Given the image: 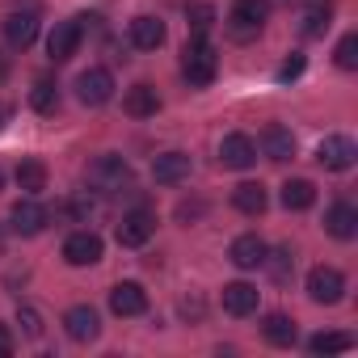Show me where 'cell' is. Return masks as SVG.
<instances>
[{"mask_svg": "<svg viewBox=\"0 0 358 358\" xmlns=\"http://www.w3.org/2000/svg\"><path fill=\"white\" fill-rule=\"evenodd\" d=\"M9 118H13V106H9V101H5V106H0V127H5V122H9Z\"/></svg>", "mask_w": 358, "mask_h": 358, "instance_id": "cell-36", "label": "cell"}, {"mask_svg": "<svg viewBox=\"0 0 358 358\" xmlns=\"http://www.w3.org/2000/svg\"><path fill=\"white\" fill-rule=\"evenodd\" d=\"M228 257H232V266H241V270H262V262H266V241H262L257 232H245V236L232 241Z\"/></svg>", "mask_w": 358, "mask_h": 358, "instance_id": "cell-18", "label": "cell"}, {"mask_svg": "<svg viewBox=\"0 0 358 358\" xmlns=\"http://www.w3.org/2000/svg\"><path fill=\"white\" fill-rule=\"evenodd\" d=\"M13 354V333H9V324H0V358H9Z\"/></svg>", "mask_w": 358, "mask_h": 358, "instance_id": "cell-35", "label": "cell"}, {"mask_svg": "<svg viewBox=\"0 0 358 358\" xmlns=\"http://www.w3.org/2000/svg\"><path fill=\"white\" fill-rule=\"evenodd\" d=\"M34 38H38V9H13L5 17V43L13 51H26Z\"/></svg>", "mask_w": 358, "mask_h": 358, "instance_id": "cell-11", "label": "cell"}, {"mask_svg": "<svg viewBox=\"0 0 358 358\" xmlns=\"http://www.w3.org/2000/svg\"><path fill=\"white\" fill-rule=\"evenodd\" d=\"M350 345H354L350 333H316V337L308 341L312 354H341V350H350Z\"/></svg>", "mask_w": 358, "mask_h": 358, "instance_id": "cell-29", "label": "cell"}, {"mask_svg": "<svg viewBox=\"0 0 358 358\" xmlns=\"http://www.w3.org/2000/svg\"><path fill=\"white\" fill-rule=\"evenodd\" d=\"M101 253H106V245H101V236L93 228H80V232H72L64 241V262L68 266H97Z\"/></svg>", "mask_w": 358, "mask_h": 358, "instance_id": "cell-7", "label": "cell"}, {"mask_svg": "<svg viewBox=\"0 0 358 358\" xmlns=\"http://www.w3.org/2000/svg\"><path fill=\"white\" fill-rule=\"evenodd\" d=\"M354 160H358V148L350 135H324L316 148V164L329 173H345V169H354Z\"/></svg>", "mask_w": 358, "mask_h": 358, "instance_id": "cell-4", "label": "cell"}, {"mask_svg": "<svg viewBox=\"0 0 358 358\" xmlns=\"http://www.w3.org/2000/svg\"><path fill=\"white\" fill-rule=\"evenodd\" d=\"M308 295H312V303H337L345 295V274L337 266H312L308 270Z\"/></svg>", "mask_w": 358, "mask_h": 358, "instance_id": "cell-6", "label": "cell"}, {"mask_svg": "<svg viewBox=\"0 0 358 358\" xmlns=\"http://www.w3.org/2000/svg\"><path fill=\"white\" fill-rule=\"evenodd\" d=\"M190 177V156L186 152H160L152 160V182L156 186H177V182H186Z\"/></svg>", "mask_w": 358, "mask_h": 358, "instance_id": "cell-14", "label": "cell"}, {"mask_svg": "<svg viewBox=\"0 0 358 358\" xmlns=\"http://www.w3.org/2000/svg\"><path fill=\"white\" fill-rule=\"evenodd\" d=\"M17 320H22L26 337H43V316H38L34 308H22V312H17Z\"/></svg>", "mask_w": 358, "mask_h": 358, "instance_id": "cell-33", "label": "cell"}, {"mask_svg": "<svg viewBox=\"0 0 358 358\" xmlns=\"http://www.w3.org/2000/svg\"><path fill=\"white\" fill-rule=\"evenodd\" d=\"M13 232L17 236H38V232H47V224H51V211L38 203V194H26L17 207H13Z\"/></svg>", "mask_w": 358, "mask_h": 358, "instance_id": "cell-9", "label": "cell"}, {"mask_svg": "<svg viewBox=\"0 0 358 358\" xmlns=\"http://www.w3.org/2000/svg\"><path fill=\"white\" fill-rule=\"evenodd\" d=\"M80 38H85V17H68V22H55V30H51V38H47V55H51L55 64H68V59L76 55Z\"/></svg>", "mask_w": 358, "mask_h": 358, "instance_id": "cell-5", "label": "cell"}, {"mask_svg": "<svg viewBox=\"0 0 358 358\" xmlns=\"http://www.w3.org/2000/svg\"><path fill=\"white\" fill-rule=\"evenodd\" d=\"M232 207H236L241 215H262V211L270 207V194H266L262 182H241V186L232 190Z\"/></svg>", "mask_w": 358, "mask_h": 358, "instance_id": "cell-22", "label": "cell"}, {"mask_svg": "<svg viewBox=\"0 0 358 358\" xmlns=\"http://www.w3.org/2000/svg\"><path fill=\"white\" fill-rule=\"evenodd\" d=\"M262 266L270 270L274 282H287V278L295 274V257H291V249H274V253L266 249V262H262Z\"/></svg>", "mask_w": 358, "mask_h": 358, "instance_id": "cell-28", "label": "cell"}, {"mask_svg": "<svg viewBox=\"0 0 358 358\" xmlns=\"http://www.w3.org/2000/svg\"><path fill=\"white\" fill-rule=\"evenodd\" d=\"M299 72H303V55H291V59L278 68V80H295Z\"/></svg>", "mask_w": 358, "mask_h": 358, "instance_id": "cell-34", "label": "cell"}, {"mask_svg": "<svg viewBox=\"0 0 358 358\" xmlns=\"http://www.w3.org/2000/svg\"><path fill=\"white\" fill-rule=\"evenodd\" d=\"M85 177H89V186L97 190V194H127L131 186H135V173H131V164L122 160V156H97V160H89V169H85Z\"/></svg>", "mask_w": 358, "mask_h": 358, "instance_id": "cell-1", "label": "cell"}, {"mask_svg": "<svg viewBox=\"0 0 358 358\" xmlns=\"http://www.w3.org/2000/svg\"><path fill=\"white\" fill-rule=\"evenodd\" d=\"M266 22H270V0H232V9H228V34L236 43L257 38Z\"/></svg>", "mask_w": 358, "mask_h": 358, "instance_id": "cell-3", "label": "cell"}, {"mask_svg": "<svg viewBox=\"0 0 358 358\" xmlns=\"http://www.w3.org/2000/svg\"><path fill=\"white\" fill-rule=\"evenodd\" d=\"M110 312L114 316H143L148 312V291L139 282H118L110 291Z\"/></svg>", "mask_w": 358, "mask_h": 358, "instance_id": "cell-15", "label": "cell"}, {"mask_svg": "<svg viewBox=\"0 0 358 358\" xmlns=\"http://www.w3.org/2000/svg\"><path fill=\"white\" fill-rule=\"evenodd\" d=\"M253 160H257V143L249 135H241V131L224 135V143H220V164L224 169H253Z\"/></svg>", "mask_w": 358, "mask_h": 358, "instance_id": "cell-13", "label": "cell"}, {"mask_svg": "<svg viewBox=\"0 0 358 358\" xmlns=\"http://www.w3.org/2000/svg\"><path fill=\"white\" fill-rule=\"evenodd\" d=\"M127 34H131V47H139V51H156V47H164V22H160V17L139 13V17H131Z\"/></svg>", "mask_w": 358, "mask_h": 358, "instance_id": "cell-16", "label": "cell"}, {"mask_svg": "<svg viewBox=\"0 0 358 358\" xmlns=\"http://www.w3.org/2000/svg\"><path fill=\"white\" fill-rule=\"evenodd\" d=\"M282 207L287 211H308L316 203V186L308 182V177H291V182H282Z\"/></svg>", "mask_w": 358, "mask_h": 358, "instance_id": "cell-24", "label": "cell"}, {"mask_svg": "<svg viewBox=\"0 0 358 358\" xmlns=\"http://www.w3.org/2000/svg\"><path fill=\"white\" fill-rule=\"evenodd\" d=\"M215 72H220V55H215L211 38H207V34H194V38L186 43V55H182V76H186L194 89H207V85L215 80Z\"/></svg>", "mask_w": 358, "mask_h": 358, "instance_id": "cell-2", "label": "cell"}, {"mask_svg": "<svg viewBox=\"0 0 358 358\" xmlns=\"http://www.w3.org/2000/svg\"><path fill=\"white\" fill-rule=\"evenodd\" d=\"M68 211H72L76 220H89V215L97 211V203H93L89 194H72V199H68Z\"/></svg>", "mask_w": 358, "mask_h": 358, "instance_id": "cell-32", "label": "cell"}, {"mask_svg": "<svg viewBox=\"0 0 358 358\" xmlns=\"http://www.w3.org/2000/svg\"><path fill=\"white\" fill-rule=\"evenodd\" d=\"M0 190H5V169H0Z\"/></svg>", "mask_w": 358, "mask_h": 358, "instance_id": "cell-37", "label": "cell"}, {"mask_svg": "<svg viewBox=\"0 0 358 358\" xmlns=\"http://www.w3.org/2000/svg\"><path fill=\"white\" fill-rule=\"evenodd\" d=\"M30 110L34 114H55L59 110V85L55 80H34V89H30Z\"/></svg>", "mask_w": 358, "mask_h": 358, "instance_id": "cell-27", "label": "cell"}, {"mask_svg": "<svg viewBox=\"0 0 358 358\" xmlns=\"http://www.w3.org/2000/svg\"><path fill=\"white\" fill-rule=\"evenodd\" d=\"M333 59H337V68H358V34H345L341 43H337V51H333Z\"/></svg>", "mask_w": 358, "mask_h": 358, "instance_id": "cell-30", "label": "cell"}, {"mask_svg": "<svg viewBox=\"0 0 358 358\" xmlns=\"http://www.w3.org/2000/svg\"><path fill=\"white\" fill-rule=\"evenodd\" d=\"M64 333H68L72 341H97V337H101V316H97L89 303H76V308L64 312Z\"/></svg>", "mask_w": 358, "mask_h": 358, "instance_id": "cell-12", "label": "cell"}, {"mask_svg": "<svg viewBox=\"0 0 358 358\" xmlns=\"http://www.w3.org/2000/svg\"><path fill=\"white\" fill-rule=\"evenodd\" d=\"M186 17H190L186 26H190L194 34H207V30L215 26V9H211V5H190V13H186Z\"/></svg>", "mask_w": 358, "mask_h": 358, "instance_id": "cell-31", "label": "cell"}, {"mask_svg": "<svg viewBox=\"0 0 358 358\" xmlns=\"http://www.w3.org/2000/svg\"><path fill=\"white\" fill-rule=\"evenodd\" d=\"M17 186H22L26 194H43V190H47V164L34 160V156L22 160V164H17Z\"/></svg>", "mask_w": 358, "mask_h": 358, "instance_id": "cell-25", "label": "cell"}, {"mask_svg": "<svg viewBox=\"0 0 358 358\" xmlns=\"http://www.w3.org/2000/svg\"><path fill=\"white\" fill-rule=\"evenodd\" d=\"M122 110L131 114V118H152L156 110H160V97H156V89L152 85H131L127 89V97H122Z\"/></svg>", "mask_w": 358, "mask_h": 358, "instance_id": "cell-21", "label": "cell"}, {"mask_svg": "<svg viewBox=\"0 0 358 358\" xmlns=\"http://www.w3.org/2000/svg\"><path fill=\"white\" fill-rule=\"evenodd\" d=\"M329 26H333V5H324V0H320V5H312V9L303 13L299 34H303V38H324Z\"/></svg>", "mask_w": 358, "mask_h": 358, "instance_id": "cell-26", "label": "cell"}, {"mask_svg": "<svg viewBox=\"0 0 358 358\" xmlns=\"http://www.w3.org/2000/svg\"><path fill=\"white\" fill-rule=\"evenodd\" d=\"M257 287L253 282H228L224 287V312L228 316H253L257 312Z\"/></svg>", "mask_w": 358, "mask_h": 358, "instance_id": "cell-19", "label": "cell"}, {"mask_svg": "<svg viewBox=\"0 0 358 358\" xmlns=\"http://www.w3.org/2000/svg\"><path fill=\"white\" fill-rule=\"evenodd\" d=\"M0 249H5V232H0Z\"/></svg>", "mask_w": 358, "mask_h": 358, "instance_id": "cell-38", "label": "cell"}, {"mask_svg": "<svg viewBox=\"0 0 358 358\" xmlns=\"http://www.w3.org/2000/svg\"><path fill=\"white\" fill-rule=\"evenodd\" d=\"M262 337L270 341V345H295V337H299V329H295V320L287 316V312H270L266 320H262Z\"/></svg>", "mask_w": 358, "mask_h": 358, "instance_id": "cell-23", "label": "cell"}, {"mask_svg": "<svg viewBox=\"0 0 358 358\" xmlns=\"http://www.w3.org/2000/svg\"><path fill=\"white\" fill-rule=\"evenodd\" d=\"M152 232H156V215L139 207V211H127V215L118 220V232H114V236H118L122 249H139V245L152 241Z\"/></svg>", "mask_w": 358, "mask_h": 358, "instance_id": "cell-10", "label": "cell"}, {"mask_svg": "<svg viewBox=\"0 0 358 358\" xmlns=\"http://www.w3.org/2000/svg\"><path fill=\"white\" fill-rule=\"evenodd\" d=\"M262 152H266L270 160H278V164H282V160H291V156H295V135H291L282 122H270V127L262 131Z\"/></svg>", "mask_w": 358, "mask_h": 358, "instance_id": "cell-20", "label": "cell"}, {"mask_svg": "<svg viewBox=\"0 0 358 358\" xmlns=\"http://www.w3.org/2000/svg\"><path fill=\"white\" fill-rule=\"evenodd\" d=\"M324 232L337 241H354L358 236V207L354 203H333L324 211Z\"/></svg>", "mask_w": 358, "mask_h": 358, "instance_id": "cell-17", "label": "cell"}, {"mask_svg": "<svg viewBox=\"0 0 358 358\" xmlns=\"http://www.w3.org/2000/svg\"><path fill=\"white\" fill-rule=\"evenodd\" d=\"M76 97H80L85 106H106V101L114 97V76H110V68H85V72L76 76Z\"/></svg>", "mask_w": 358, "mask_h": 358, "instance_id": "cell-8", "label": "cell"}]
</instances>
